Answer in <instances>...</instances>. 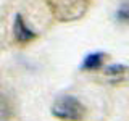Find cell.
<instances>
[{
	"instance_id": "cell-1",
	"label": "cell",
	"mask_w": 129,
	"mask_h": 121,
	"mask_svg": "<svg viewBox=\"0 0 129 121\" xmlns=\"http://www.w3.org/2000/svg\"><path fill=\"white\" fill-rule=\"evenodd\" d=\"M92 0H45L52 16L61 23H71L82 18Z\"/></svg>"
},
{
	"instance_id": "cell-2",
	"label": "cell",
	"mask_w": 129,
	"mask_h": 121,
	"mask_svg": "<svg viewBox=\"0 0 129 121\" xmlns=\"http://www.w3.org/2000/svg\"><path fill=\"white\" fill-rule=\"evenodd\" d=\"M52 115L61 121H82L86 107L74 95H60L52 103Z\"/></svg>"
},
{
	"instance_id": "cell-3",
	"label": "cell",
	"mask_w": 129,
	"mask_h": 121,
	"mask_svg": "<svg viewBox=\"0 0 129 121\" xmlns=\"http://www.w3.org/2000/svg\"><path fill=\"white\" fill-rule=\"evenodd\" d=\"M13 34H15V39L18 40V42H29V40H32L36 37V32L31 31L29 27L26 26V23H24L21 15H16V18H15Z\"/></svg>"
},
{
	"instance_id": "cell-4",
	"label": "cell",
	"mask_w": 129,
	"mask_h": 121,
	"mask_svg": "<svg viewBox=\"0 0 129 121\" xmlns=\"http://www.w3.org/2000/svg\"><path fill=\"white\" fill-rule=\"evenodd\" d=\"M13 113H15V108L10 97L3 90H0V121H10Z\"/></svg>"
},
{
	"instance_id": "cell-5",
	"label": "cell",
	"mask_w": 129,
	"mask_h": 121,
	"mask_svg": "<svg viewBox=\"0 0 129 121\" xmlns=\"http://www.w3.org/2000/svg\"><path fill=\"white\" fill-rule=\"evenodd\" d=\"M103 58H105L103 53H90L89 56L84 58L82 70H89V71L99 70V68L102 66V63H103Z\"/></svg>"
},
{
	"instance_id": "cell-6",
	"label": "cell",
	"mask_w": 129,
	"mask_h": 121,
	"mask_svg": "<svg viewBox=\"0 0 129 121\" xmlns=\"http://www.w3.org/2000/svg\"><path fill=\"white\" fill-rule=\"evenodd\" d=\"M116 16H118L119 21H123V23H127V24H129V3H124V5L118 10Z\"/></svg>"
}]
</instances>
